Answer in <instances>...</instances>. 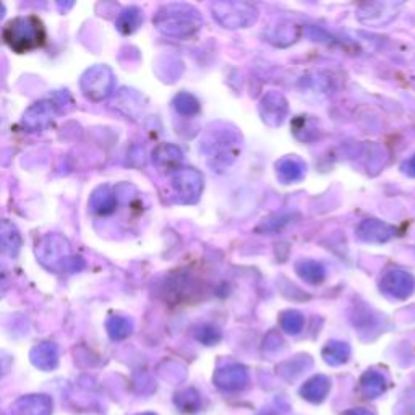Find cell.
I'll list each match as a JSON object with an SVG mask.
<instances>
[{"label":"cell","instance_id":"19","mask_svg":"<svg viewBox=\"0 0 415 415\" xmlns=\"http://www.w3.org/2000/svg\"><path fill=\"white\" fill-rule=\"evenodd\" d=\"M174 106L177 111L180 113H185V116H191V113L198 111V102L194 96L190 95H185V93H182L174 100Z\"/></svg>","mask_w":415,"mask_h":415},{"label":"cell","instance_id":"5","mask_svg":"<svg viewBox=\"0 0 415 415\" xmlns=\"http://www.w3.org/2000/svg\"><path fill=\"white\" fill-rule=\"evenodd\" d=\"M58 117L57 104L49 100L36 101L31 104L23 113L22 125L29 133L44 132L47 128H51Z\"/></svg>","mask_w":415,"mask_h":415},{"label":"cell","instance_id":"13","mask_svg":"<svg viewBox=\"0 0 415 415\" xmlns=\"http://www.w3.org/2000/svg\"><path fill=\"white\" fill-rule=\"evenodd\" d=\"M360 389H362L365 396L375 399L386 391V379H384L382 373L370 370V372L363 373V377L360 378Z\"/></svg>","mask_w":415,"mask_h":415},{"label":"cell","instance_id":"2","mask_svg":"<svg viewBox=\"0 0 415 415\" xmlns=\"http://www.w3.org/2000/svg\"><path fill=\"white\" fill-rule=\"evenodd\" d=\"M2 38L15 52L24 54L42 47L47 36L41 18L36 15H23L5 24Z\"/></svg>","mask_w":415,"mask_h":415},{"label":"cell","instance_id":"23","mask_svg":"<svg viewBox=\"0 0 415 415\" xmlns=\"http://www.w3.org/2000/svg\"><path fill=\"white\" fill-rule=\"evenodd\" d=\"M340 415H375L373 412H370L368 409H362V407H354V409H347Z\"/></svg>","mask_w":415,"mask_h":415},{"label":"cell","instance_id":"22","mask_svg":"<svg viewBox=\"0 0 415 415\" xmlns=\"http://www.w3.org/2000/svg\"><path fill=\"white\" fill-rule=\"evenodd\" d=\"M198 339L205 344H214V343H217V340H219V333H217L216 329L203 328V329H200Z\"/></svg>","mask_w":415,"mask_h":415},{"label":"cell","instance_id":"17","mask_svg":"<svg viewBox=\"0 0 415 415\" xmlns=\"http://www.w3.org/2000/svg\"><path fill=\"white\" fill-rule=\"evenodd\" d=\"M180 159H182L180 150L172 145H161L156 148L155 152H152V162H155L156 166L162 167V169L177 166L180 162Z\"/></svg>","mask_w":415,"mask_h":415},{"label":"cell","instance_id":"6","mask_svg":"<svg viewBox=\"0 0 415 415\" xmlns=\"http://www.w3.org/2000/svg\"><path fill=\"white\" fill-rule=\"evenodd\" d=\"M10 411L12 415H52L54 402L47 394H24L12 404Z\"/></svg>","mask_w":415,"mask_h":415},{"label":"cell","instance_id":"12","mask_svg":"<svg viewBox=\"0 0 415 415\" xmlns=\"http://www.w3.org/2000/svg\"><path fill=\"white\" fill-rule=\"evenodd\" d=\"M90 206L96 214H111L117 208V196L109 187H100L93 191Z\"/></svg>","mask_w":415,"mask_h":415},{"label":"cell","instance_id":"1","mask_svg":"<svg viewBox=\"0 0 415 415\" xmlns=\"http://www.w3.org/2000/svg\"><path fill=\"white\" fill-rule=\"evenodd\" d=\"M34 253L38 256V261L44 268L52 271V273H78L85 266L83 258H73L72 256V244L67 237L62 234H46L38 240Z\"/></svg>","mask_w":415,"mask_h":415},{"label":"cell","instance_id":"18","mask_svg":"<svg viewBox=\"0 0 415 415\" xmlns=\"http://www.w3.org/2000/svg\"><path fill=\"white\" fill-rule=\"evenodd\" d=\"M350 349L344 343H329L323 350V357L329 365H340L347 362Z\"/></svg>","mask_w":415,"mask_h":415},{"label":"cell","instance_id":"4","mask_svg":"<svg viewBox=\"0 0 415 415\" xmlns=\"http://www.w3.org/2000/svg\"><path fill=\"white\" fill-rule=\"evenodd\" d=\"M116 77L107 65H93L80 78V90L88 101L101 102L112 95Z\"/></svg>","mask_w":415,"mask_h":415},{"label":"cell","instance_id":"11","mask_svg":"<svg viewBox=\"0 0 415 415\" xmlns=\"http://www.w3.org/2000/svg\"><path fill=\"white\" fill-rule=\"evenodd\" d=\"M331 389V382L323 375H316V377L307 379L304 383V386L300 388V394L305 401H308L311 404H320L323 402L326 396L329 394Z\"/></svg>","mask_w":415,"mask_h":415},{"label":"cell","instance_id":"26","mask_svg":"<svg viewBox=\"0 0 415 415\" xmlns=\"http://www.w3.org/2000/svg\"><path fill=\"white\" fill-rule=\"evenodd\" d=\"M138 415H157L155 412H143V414H138Z\"/></svg>","mask_w":415,"mask_h":415},{"label":"cell","instance_id":"8","mask_svg":"<svg viewBox=\"0 0 415 415\" xmlns=\"http://www.w3.org/2000/svg\"><path fill=\"white\" fill-rule=\"evenodd\" d=\"M172 187L177 191V195L180 196L182 201L190 203L198 198L201 187H203V179L198 172L195 171H179L172 179Z\"/></svg>","mask_w":415,"mask_h":415},{"label":"cell","instance_id":"7","mask_svg":"<svg viewBox=\"0 0 415 415\" xmlns=\"http://www.w3.org/2000/svg\"><path fill=\"white\" fill-rule=\"evenodd\" d=\"M212 379L221 391L237 393L249 384V373L242 365H227L217 370Z\"/></svg>","mask_w":415,"mask_h":415},{"label":"cell","instance_id":"14","mask_svg":"<svg viewBox=\"0 0 415 415\" xmlns=\"http://www.w3.org/2000/svg\"><path fill=\"white\" fill-rule=\"evenodd\" d=\"M141 22H143L141 10L138 7H127V8H123L120 15L117 17L116 26L122 34L128 36V34L135 33L136 29L140 28Z\"/></svg>","mask_w":415,"mask_h":415},{"label":"cell","instance_id":"25","mask_svg":"<svg viewBox=\"0 0 415 415\" xmlns=\"http://www.w3.org/2000/svg\"><path fill=\"white\" fill-rule=\"evenodd\" d=\"M3 15H5V7H3L2 3H0V18H2Z\"/></svg>","mask_w":415,"mask_h":415},{"label":"cell","instance_id":"9","mask_svg":"<svg viewBox=\"0 0 415 415\" xmlns=\"http://www.w3.org/2000/svg\"><path fill=\"white\" fill-rule=\"evenodd\" d=\"M58 359H61V352H58V345L52 340H42L34 345L29 352V360L38 370L42 372H52L58 367Z\"/></svg>","mask_w":415,"mask_h":415},{"label":"cell","instance_id":"21","mask_svg":"<svg viewBox=\"0 0 415 415\" xmlns=\"http://www.w3.org/2000/svg\"><path fill=\"white\" fill-rule=\"evenodd\" d=\"M10 289V273L3 265H0V300L7 295Z\"/></svg>","mask_w":415,"mask_h":415},{"label":"cell","instance_id":"20","mask_svg":"<svg viewBox=\"0 0 415 415\" xmlns=\"http://www.w3.org/2000/svg\"><path fill=\"white\" fill-rule=\"evenodd\" d=\"M283 328L288 331L289 334H297L304 328V318L302 315L290 311V313L283 316Z\"/></svg>","mask_w":415,"mask_h":415},{"label":"cell","instance_id":"24","mask_svg":"<svg viewBox=\"0 0 415 415\" xmlns=\"http://www.w3.org/2000/svg\"><path fill=\"white\" fill-rule=\"evenodd\" d=\"M10 362H12V360H10V357H2V355H0V375L5 373V372H8Z\"/></svg>","mask_w":415,"mask_h":415},{"label":"cell","instance_id":"28","mask_svg":"<svg viewBox=\"0 0 415 415\" xmlns=\"http://www.w3.org/2000/svg\"><path fill=\"white\" fill-rule=\"evenodd\" d=\"M0 415H2V414H0Z\"/></svg>","mask_w":415,"mask_h":415},{"label":"cell","instance_id":"3","mask_svg":"<svg viewBox=\"0 0 415 415\" xmlns=\"http://www.w3.org/2000/svg\"><path fill=\"white\" fill-rule=\"evenodd\" d=\"M190 8L182 7V5H169V7L161 8L155 17V24L159 31L167 36L184 38L190 36L200 26V22L196 19V12L189 13Z\"/></svg>","mask_w":415,"mask_h":415},{"label":"cell","instance_id":"15","mask_svg":"<svg viewBox=\"0 0 415 415\" xmlns=\"http://www.w3.org/2000/svg\"><path fill=\"white\" fill-rule=\"evenodd\" d=\"M106 329L109 338L112 340H123L133 333V321L128 316L123 315H112L107 320Z\"/></svg>","mask_w":415,"mask_h":415},{"label":"cell","instance_id":"27","mask_svg":"<svg viewBox=\"0 0 415 415\" xmlns=\"http://www.w3.org/2000/svg\"><path fill=\"white\" fill-rule=\"evenodd\" d=\"M261 415H271V414H269V412H263Z\"/></svg>","mask_w":415,"mask_h":415},{"label":"cell","instance_id":"10","mask_svg":"<svg viewBox=\"0 0 415 415\" xmlns=\"http://www.w3.org/2000/svg\"><path fill=\"white\" fill-rule=\"evenodd\" d=\"M23 245L22 234L15 222L10 219H0V255L15 258Z\"/></svg>","mask_w":415,"mask_h":415},{"label":"cell","instance_id":"16","mask_svg":"<svg viewBox=\"0 0 415 415\" xmlns=\"http://www.w3.org/2000/svg\"><path fill=\"white\" fill-rule=\"evenodd\" d=\"M174 404L180 412L195 414L201 409V394L194 388L182 389L174 396Z\"/></svg>","mask_w":415,"mask_h":415}]
</instances>
